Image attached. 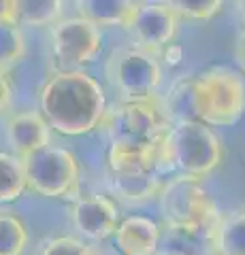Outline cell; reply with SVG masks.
Listing matches in <instances>:
<instances>
[{"mask_svg":"<svg viewBox=\"0 0 245 255\" xmlns=\"http://www.w3.org/2000/svg\"><path fill=\"white\" fill-rule=\"evenodd\" d=\"M201 255H224V253H220V251H216L213 247H209V243H207V247L201 251Z\"/></svg>","mask_w":245,"mask_h":255,"instance_id":"cell-29","label":"cell"},{"mask_svg":"<svg viewBox=\"0 0 245 255\" xmlns=\"http://www.w3.org/2000/svg\"><path fill=\"white\" fill-rule=\"evenodd\" d=\"M13 107V83L4 70H0V117L9 115Z\"/></svg>","mask_w":245,"mask_h":255,"instance_id":"cell-24","label":"cell"},{"mask_svg":"<svg viewBox=\"0 0 245 255\" xmlns=\"http://www.w3.org/2000/svg\"><path fill=\"white\" fill-rule=\"evenodd\" d=\"M107 183L113 196H117L126 204H145L154 198H160V191L164 187V183L158 179L156 172H107Z\"/></svg>","mask_w":245,"mask_h":255,"instance_id":"cell-15","label":"cell"},{"mask_svg":"<svg viewBox=\"0 0 245 255\" xmlns=\"http://www.w3.org/2000/svg\"><path fill=\"white\" fill-rule=\"evenodd\" d=\"M209 247L224 255H245V206L220 217L209 236Z\"/></svg>","mask_w":245,"mask_h":255,"instance_id":"cell-17","label":"cell"},{"mask_svg":"<svg viewBox=\"0 0 245 255\" xmlns=\"http://www.w3.org/2000/svg\"><path fill=\"white\" fill-rule=\"evenodd\" d=\"M160 55L164 58V62L169 64V66H177V64L181 62V55H184V51H181V47L171 43L169 47H164V49L160 51Z\"/></svg>","mask_w":245,"mask_h":255,"instance_id":"cell-26","label":"cell"},{"mask_svg":"<svg viewBox=\"0 0 245 255\" xmlns=\"http://www.w3.org/2000/svg\"><path fill=\"white\" fill-rule=\"evenodd\" d=\"M100 130H105L111 142H128V145H162L164 136L171 130L160 105V98L134 100L109 107Z\"/></svg>","mask_w":245,"mask_h":255,"instance_id":"cell-6","label":"cell"},{"mask_svg":"<svg viewBox=\"0 0 245 255\" xmlns=\"http://www.w3.org/2000/svg\"><path fill=\"white\" fill-rule=\"evenodd\" d=\"M139 4L137 0H77V11L100 28L128 30Z\"/></svg>","mask_w":245,"mask_h":255,"instance_id":"cell-16","label":"cell"},{"mask_svg":"<svg viewBox=\"0 0 245 255\" xmlns=\"http://www.w3.org/2000/svg\"><path fill=\"white\" fill-rule=\"evenodd\" d=\"M4 136L15 155H30L51 145L53 130L41 111L23 109L9 113L4 119Z\"/></svg>","mask_w":245,"mask_h":255,"instance_id":"cell-11","label":"cell"},{"mask_svg":"<svg viewBox=\"0 0 245 255\" xmlns=\"http://www.w3.org/2000/svg\"><path fill=\"white\" fill-rule=\"evenodd\" d=\"M28 189L51 200H75L81 189V164L66 147L49 145L21 157Z\"/></svg>","mask_w":245,"mask_h":255,"instance_id":"cell-4","label":"cell"},{"mask_svg":"<svg viewBox=\"0 0 245 255\" xmlns=\"http://www.w3.org/2000/svg\"><path fill=\"white\" fill-rule=\"evenodd\" d=\"M28 247V226L17 213L0 209V255H23Z\"/></svg>","mask_w":245,"mask_h":255,"instance_id":"cell-20","label":"cell"},{"mask_svg":"<svg viewBox=\"0 0 245 255\" xmlns=\"http://www.w3.org/2000/svg\"><path fill=\"white\" fill-rule=\"evenodd\" d=\"M237 13H239V19L245 26V0H237Z\"/></svg>","mask_w":245,"mask_h":255,"instance_id":"cell-28","label":"cell"},{"mask_svg":"<svg viewBox=\"0 0 245 255\" xmlns=\"http://www.w3.org/2000/svg\"><path fill=\"white\" fill-rule=\"evenodd\" d=\"M203 105V124L235 126L245 113V79L233 68L211 66L196 75Z\"/></svg>","mask_w":245,"mask_h":255,"instance_id":"cell-7","label":"cell"},{"mask_svg":"<svg viewBox=\"0 0 245 255\" xmlns=\"http://www.w3.org/2000/svg\"><path fill=\"white\" fill-rule=\"evenodd\" d=\"M19 26L47 28L62 19L64 0H17Z\"/></svg>","mask_w":245,"mask_h":255,"instance_id":"cell-19","label":"cell"},{"mask_svg":"<svg viewBox=\"0 0 245 255\" xmlns=\"http://www.w3.org/2000/svg\"><path fill=\"white\" fill-rule=\"evenodd\" d=\"M113 238L122 255H158L162 230L152 217L128 215L120 221Z\"/></svg>","mask_w":245,"mask_h":255,"instance_id":"cell-12","label":"cell"},{"mask_svg":"<svg viewBox=\"0 0 245 255\" xmlns=\"http://www.w3.org/2000/svg\"><path fill=\"white\" fill-rule=\"evenodd\" d=\"M224 147L207 124L171 126L162 140V164L177 174L205 179L222 164Z\"/></svg>","mask_w":245,"mask_h":255,"instance_id":"cell-3","label":"cell"},{"mask_svg":"<svg viewBox=\"0 0 245 255\" xmlns=\"http://www.w3.org/2000/svg\"><path fill=\"white\" fill-rule=\"evenodd\" d=\"M160 105L171 126L177 124H203V105H201V92L196 75L184 77L173 83L164 98H160Z\"/></svg>","mask_w":245,"mask_h":255,"instance_id":"cell-13","label":"cell"},{"mask_svg":"<svg viewBox=\"0 0 245 255\" xmlns=\"http://www.w3.org/2000/svg\"><path fill=\"white\" fill-rule=\"evenodd\" d=\"M47 41L56 70L81 68L85 64L96 62L105 45L100 26L81 15L62 17L58 23H53Z\"/></svg>","mask_w":245,"mask_h":255,"instance_id":"cell-8","label":"cell"},{"mask_svg":"<svg viewBox=\"0 0 245 255\" xmlns=\"http://www.w3.org/2000/svg\"><path fill=\"white\" fill-rule=\"evenodd\" d=\"M38 111L51 130L62 136L96 132L109 111L107 94L96 79L81 68L53 70L38 90Z\"/></svg>","mask_w":245,"mask_h":255,"instance_id":"cell-1","label":"cell"},{"mask_svg":"<svg viewBox=\"0 0 245 255\" xmlns=\"http://www.w3.org/2000/svg\"><path fill=\"white\" fill-rule=\"evenodd\" d=\"M158 166H162V145H128V142H111L109 145V172H156Z\"/></svg>","mask_w":245,"mask_h":255,"instance_id":"cell-14","label":"cell"},{"mask_svg":"<svg viewBox=\"0 0 245 255\" xmlns=\"http://www.w3.org/2000/svg\"><path fill=\"white\" fill-rule=\"evenodd\" d=\"M26 58V36L19 23L0 21V70L9 73Z\"/></svg>","mask_w":245,"mask_h":255,"instance_id":"cell-21","label":"cell"},{"mask_svg":"<svg viewBox=\"0 0 245 255\" xmlns=\"http://www.w3.org/2000/svg\"><path fill=\"white\" fill-rule=\"evenodd\" d=\"M26 189L28 179L21 157L0 151V204H11L19 200Z\"/></svg>","mask_w":245,"mask_h":255,"instance_id":"cell-18","label":"cell"},{"mask_svg":"<svg viewBox=\"0 0 245 255\" xmlns=\"http://www.w3.org/2000/svg\"><path fill=\"white\" fill-rule=\"evenodd\" d=\"M68 217L79 234L96 243L111 238L122 221L117 204L102 194H79L68 206Z\"/></svg>","mask_w":245,"mask_h":255,"instance_id":"cell-10","label":"cell"},{"mask_svg":"<svg viewBox=\"0 0 245 255\" xmlns=\"http://www.w3.org/2000/svg\"><path fill=\"white\" fill-rule=\"evenodd\" d=\"M237 62H239V66L241 70L245 73V30L241 32V36H239V41H237Z\"/></svg>","mask_w":245,"mask_h":255,"instance_id":"cell-27","label":"cell"},{"mask_svg":"<svg viewBox=\"0 0 245 255\" xmlns=\"http://www.w3.org/2000/svg\"><path fill=\"white\" fill-rule=\"evenodd\" d=\"M0 21H6V23H19L17 0H0Z\"/></svg>","mask_w":245,"mask_h":255,"instance_id":"cell-25","label":"cell"},{"mask_svg":"<svg viewBox=\"0 0 245 255\" xmlns=\"http://www.w3.org/2000/svg\"><path fill=\"white\" fill-rule=\"evenodd\" d=\"M181 19L207 21L222 13L224 0H164Z\"/></svg>","mask_w":245,"mask_h":255,"instance_id":"cell-22","label":"cell"},{"mask_svg":"<svg viewBox=\"0 0 245 255\" xmlns=\"http://www.w3.org/2000/svg\"><path fill=\"white\" fill-rule=\"evenodd\" d=\"M105 77L122 102L160 98L158 90L162 83V68L158 64V55L137 45L117 47L109 53Z\"/></svg>","mask_w":245,"mask_h":255,"instance_id":"cell-5","label":"cell"},{"mask_svg":"<svg viewBox=\"0 0 245 255\" xmlns=\"http://www.w3.org/2000/svg\"><path fill=\"white\" fill-rule=\"evenodd\" d=\"M160 215L171 232L205 238L209 243L213 228L220 221V211L201 179L177 174L164 183L160 191Z\"/></svg>","mask_w":245,"mask_h":255,"instance_id":"cell-2","label":"cell"},{"mask_svg":"<svg viewBox=\"0 0 245 255\" xmlns=\"http://www.w3.org/2000/svg\"><path fill=\"white\" fill-rule=\"evenodd\" d=\"M179 15L167 2H141L128 26L132 43L154 55L173 43L179 28Z\"/></svg>","mask_w":245,"mask_h":255,"instance_id":"cell-9","label":"cell"},{"mask_svg":"<svg viewBox=\"0 0 245 255\" xmlns=\"http://www.w3.org/2000/svg\"><path fill=\"white\" fill-rule=\"evenodd\" d=\"M38 255H100V253L77 236H56L41 243Z\"/></svg>","mask_w":245,"mask_h":255,"instance_id":"cell-23","label":"cell"}]
</instances>
